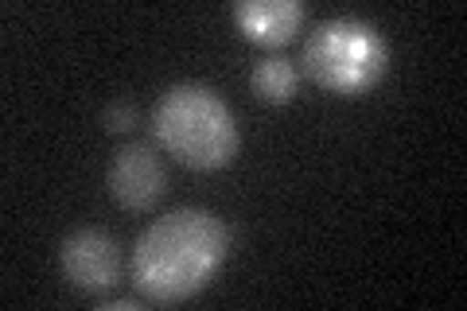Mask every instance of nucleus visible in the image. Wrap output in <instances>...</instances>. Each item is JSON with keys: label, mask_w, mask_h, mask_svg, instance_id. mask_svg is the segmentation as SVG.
<instances>
[{"label": "nucleus", "mask_w": 467, "mask_h": 311, "mask_svg": "<svg viewBox=\"0 0 467 311\" xmlns=\"http://www.w3.org/2000/svg\"><path fill=\"white\" fill-rule=\"evenodd\" d=\"M230 257V226L207 206H175L152 218L133 245V285L152 304H183Z\"/></svg>", "instance_id": "obj_1"}, {"label": "nucleus", "mask_w": 467, "mask_h": 311, "mask_svg": "<svg viewBox=\"0 0 467 311\" xmlns=\"http://www.w3.org/2000/svg\"><path fill=\"white\" fill-rule=\"evenodd\" d=\"M156 144L192 171L226 168L242 148L238 117L207 82H175L152 106Z\"/></svg>", "instance_id": "obj_2"}, {"label": "nucleus", "mask_w": 467, "mask_h": 311, "mask_svg": "<svg viewBox=\"0 0 467 311\" xmlns=\"http://www.w3.org/2000/svg\"><path fill=\"white\" fill-rule=\"evenodd\" d=\"M304 74L327 94L358 98L389 70V43L367 16H331L304 39Z\"/></svg>", "instance_id": "obj_3"}, {"label": "nucleus", "mask_w": 467, "mask_h": 311, "mask_svg": "<svg viewBox=\"0 0 467 311\" xmlns=\"http://www.w3.org/2000/svg\"><path fill=\"white\" fill-rule=\"evenodd\" d=\"M58 264H63V276L78 292L101 295L121 280V245L106 230L82 226V230H70L63 245H58Z\"/></svg>", "instance_id": "obj_4"}, {"label": "nucleus", "mask_w": 467, "mask_h": 311, "mask_svg": "<svg viewBox=\"0 0 467 311\" xmlns=\"http://www.w3.org/2000/svg\"><path fill=\"white\" fill-rule=\"evenodd\" d=\"M106 183L125 211H152L164 195V160L149 140H129L113 152Z\"/></svg>", "instance_id": "obj_5"}, {"label": "nucleus", "mask_w": 467, "mask_h": 311, "mask_svg": "<svg viewBox=\"0 0 467 311\" xmlns=\"http://www.w3.org/2000/svg\"><path fill=\"white\" fill-rule=\"evenodd\" d=\"M230 16L250 43L285 47L288 39H296L304 20H308V8H304V0H238L230 8Z\"/></svg>", "instance_id": "obj_6"}, {"label": "nucleus", "mask_w": 467, "mask_h": 311, "mask_svg": "<svg viewBox=\"0 0 467 311\" xmlns=\"http://www.w3.org/2000/svg\"><path fill=\"white\" fill-rule=\"evenodd\" d=\"M296 82H300V70L292 63L288 55H265L261 63H254L250 70V86L261 101H269V106H285L296 94Z\"/></svg>", "instance_id": "obj_7"}, {"label": "nucleus", "mask_w": 467, "mask_h": 311, "mask_svg": "<svg viewBox=\"0 0 467 311\" xmlns=\"http://www.w3.org/2000/svg\"><path fill=\"white\" fill-rule=\"evenodd\" d=\"M101 121H106L109 132H129V129L137 125V106L129 98H117V101H109V106H106Z\"/></svg>", "instance_id": "obj_8"}, {"label": "nucleus", "mask_w": 467, "mask_h": 311, "mask_svg": "<svg viewBox=\"0 0 467 311\" xmlns=\"http://www.w3.org/2000/svg\"><path fill=\"white\" fill-rule=\"evenodd\" d=\"M106 311H133V307H144V295L137 300V295H117V300H106L101 304Z\"/></svg>", "instance_id": "obj_9"}]
</instances>
